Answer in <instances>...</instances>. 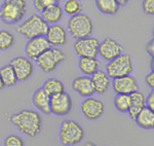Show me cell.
<instances>
[{"mask_svg": "<svg viewBox=\"0 0 154 146\" xmlns=\"http://www.w3.org/2000/svg\"><path fill=\"white\" fill-rule=\"evenodd\" d=\"M9 122L28 137H35L42 130L41 115L32 109H23L14 113L9 117Z\"/></svg>", "mask_w": 154, "mask_h": 146, "instance_id": "cell-1", "label": "cell"}, {"mask_svg": "<svg viewBox=\"0 0 154 146\" xmlns=\"http://www.w3.org/2000/svg\"><path fill=\"white\" fill-rule=\"evenodd\" d=\"M26 12V0H3L0 5V20L7 25L18 24Z\"/></svg>", "mask_w": 154, "mask_h": 146, "instance_id": "cell-2", "label": "cell"}, {"mask_svg": "<svg viewBox=\"0 0 154 146\" xmlns=\"http://www.w3.org/2000/svg\"><path fill=\"white\" fill-rule=\"evenodd\" d=\"M85 133L84 129L76 120H63L59 129V139L65 146H74L79 144L83 139Z\"/></svg>", "mask_w": 154, "mask_h": 146, "instance_id": "cell-3", "label": "cell"}, {"mask_svg": "<svg viewBox=\"0 0 154 146\" xmlns=\"http://www.w3.org/2000/svg\"><path fill=\"white\" fill-rule=\"evenodd\" d=\"M67 31L74 39H81L84 37L91 36L94 32L93 20L88 14L84 12H80L76 16L70 17L68 21Z\"/></svg>", "mask_w": 154, "mask_h": 146, "instance_id": "cell-4", "label": "cell"}, {"mask_svg": "<svg viewBox=\"0 0 154 146\" xmlns=\"http://www.w3.org/2000/svg\"><path fill=\"white\" fill-rule=\"evenodd\" d=\"M49 25L38 14H34L25 20L17 28V31L26 38H34L37 36H45Z\"/></svg>", "mask_w": 154, "mask_h": 146, "instance_id": "cell-5", "label": "cell"}, {"mask_svg": "<svg viewBox=\"0 0 154 146\" xmlns=\"http://www.w3.org/2000/svg\"><path fill=\"white\" fill-rule=\"evenodd\" d=\"M105 69V72L111 79L128 75L134 71L133 59L128 54L122 53L121 55L114 58L113 60L109 61Z\"/></svg>", "mask_w": 154, "mask_h": 146, "instance_id": "cell-6", "label": "cell"}, {"mask_svg": "<svg viewBox=\"0 0 154 146\" xmlns=\"http://www.w3.org/2000/svg\"><path fill=\"white\" fill-rule=\"evenodd\" d=\"M66 60V55L61 48L51 46L36 59V64L43 72L48 73Z\"/></svg>", "mask_w": 154, "mask_h": 146, "instance_id": "cell-7", "label": "cell"}, {"mask_svg": "<svg viewBox=\"0 0 154 146\" xmlns=\"http://www.w3.org/2000/svg\"><path fill=\"white\" fill-rule=\"evenodd\" d=\"M100 40L94 36L84 37L81 39H76L73 44V48L78 57H91L97 58L99 51Z\"/></svg>", "mask_w": 154, "mask_h": 146, "instance_id": "cell-8", "label": "cell"}, {"mask_svg": "<svg viewBox=\"0 0 154 146\" xmlns=\"http://www.w3.org/2000/svg\"><path fill=\"white\" fill-rule=\"evenodd\" d=\"M11 66L14 71L18 82H25L31 77L34 71V65L32 60L27 57L18 56L11 61Z\"/></svg>", "mask_w": 154, "mask_h": 146, "instance_id": "cell-9", "label": "cell"}, {"mask_svg": "<svg viewBox=\"0 0 154 146\" xmlns=\"http://www.w3.org/2000/svg\"><path fill=\"white\" fill-rule=\"evenodd\" d=\"M80 111L82 115L88 120H97L104 114L105 105L100 99L88 97L81 102Z\"/></svg>", "mask_w": 154, "mask_h": 146, "instance_id": "cell-10", "label": "cell"}, {"mask_svg": "<svg viewBox=\"0 0 154 146\" xmlns=\"http://www.w3.org/2000/svg\"><path fill=\"white\" fill-rule=\"evenodd\" d=\"M51 48V45L45 36H37L28 39V41L25 44V54L30 60L35 61L41 54H43Z\"/></svg>", "mask_w": 154, "mask_h": 146, "instance_id": "cell-11", "label": "cell"}, {"mask_svg": "<svg viewBox=\"0 0 154 146\" xmlns=\"http://www.w3.org/2000/svg\"><path fill=\"white\" fill-rule=\"evenodd\" d=\"M122 53L123 46L116 39L107 37L103 41H100L98 55H100L103 60L109 62L119 55H121Z\"/></svg>", "mask_w": 154, "mask_h": 146, "instance_id": "cell-12", "label": "cell"}, {"mask_svg": "<svg viewBox=\"0 0 154 146\" xmlns=\"http://www.w3.org/2000/svg\"><path fill=\"white\" fill-rule=\"evenodd\" d=\"M51 113L57 116H65L72 109V99L68 93L64 92L57 96L51 97L49 102Z\"/></svg>", "mask_w": 154, "mask_h": 146, "instance_id": "cell-13", "label": "cell"}, {"mask_svg": "<svg viewBox=\"0 0 154 146\" xmlns=\"http://www.w3.org/2000/svg\"><path fill=\"white\" fill-rule=\"evenodd\" d=\"M111 85L116 94H123V95H130L139 90L138 81L131 74L112 79Z\"/></svg>", "mask_w": 154, "mask_h": 146, "instance_id": "cell-14", "label": "cell"}, {"mask_svg": "<svg viewBox=\"0 0 154 146\" xmlns=\"http://www.w3.org/2000/svg\"><path fill=\"white\" fill-rule=\"evenodd\" d=\"M45 37L51 46L60 48V46L65 45L68 41V31L61 24L49 25Z\"/></svg>", "mask_w": 154, "mask_h": 146, "instance_id": "cell-15", "label": "cell"}, {"mask_svg": "<svg viewBox=\"0 0 154 146\" xmlns=\"http://www.w3.org/2000/svg\"><path fill=\"white\" fill-rule=\"evenodd\" d=\"M72 89L83 98L93 97L95 94L91 76L82 75L74 78L72 81Z\"/></svg>", "mask_w": 154, "mask_h": 146, "instance_id": "cell-16", "label": "cell"}, {"mask_svg": "<svg viewBox=\"0 0 154 146\" xmlns=\"http://www.w3.org/2000/svg\"><path fill=\"white\" fill-rule=\"evenodd\" d=\"M91 79L94 86V90H95V93L100 94V95L108 92V90L111 86V81H112V79L108 76V74L105 71L100 70V69L98 71H96L91 76Z\"/></svg>", "mask_w": 154, "mask_h": 146, "instance_id": "cell-17", "label": "cell"}, {"mask_svg": "<svg viewBox=\"0 0 154 146\" xmlns=\"http://www.w3.org/2000/svg\"><path fill=\"white\" fill-rule=\"evenodd\" d=\"M49 102H51V97L42 90V88L37 89L32 95V103H33V105L43 114H51Z\"/></svg>", "mask_w": 154, "mask_h": 146, "instance_id": "cell-18", "label": "cell"}, {"mask_svg": "<svg viewBox=\"0 0 154 146\" xmlns=\"http://www.w3.org/2000/svg\"><path fill=\"white\" fill-rule=\"evenodd\" d=\"M146 107L145 105V95L140 91H136L130 94V108H128V115L131 118H135L136 115Z\"/></svg>", "mask_w": 154, "mask_h": 146, "instance_id": "cell-19", "label": "cell"}, {"mask_svg": "<svg viewBox=\"0 0 154 146\" xmlns=\"http://www.w3.org/2000/svg\"><path fill=\"white\" fill-rule=\"evenodd\" d=\"M40 16L48 25H54V24H59L62 21L64 12L63 9H62V6L59 3H57L44 9L41 12Z\"/></svg>", "mask_w": 154, "mask_h": 146, "instance_id": "cell-20", "label": "cell"}, {"mask_svg": "<svg viewBox=\"0 0 154 146\" xmlns=\"http://www.w3.org/2000/svg\"><path fill=\"white\" fill-rule=\"evenodd\" d=\"M134 120L140 128L145 130H152L154 128V111L144 107Z\"/></svg>", "mask_w": 154, "mask_h": 146, "instance_id": "cell-21", "label": "cell"}, {"mask_svg": "<svg viewBox=\"0 0 154 146\" xmlns=\"http://www.w3.org/2000/svg\"><path fill=\"white\" fill-rule=\"evenodd\" d=\"M100 62L98 58H91V57H81L78 61V68L84 75L91 76L96 71L99 70Z\"/></svg>", "mask_w": 154, "mask_h": 146, "instance_id": "cell-22", "label": "cell"}, {"mask_svg": "<svg viewBox=\"0 0 154 146\" xmlns=\"http://www.w3.org/2000/svg\"><path fill=\"white\" fill-rule=\"evenodd\" d=\"M42 90L45 92L49 97H54L59 94H62L65 92V85L61 79L51 77L48 78L42 85Z\"/></svg>", "mask_w": 154, "mask_h": 146, "instance_id": "cell-23", "label": "cell"}, {"mask_svg": "<svg viewBox=\"0 0 154 146\" xmlns=\"http://www.w3.org/2000/svg\"><path fill=\"white\" fill-rule=\"evenodd\" d=\"M95 3L99 11L108 16L116 14L120 8L115 0H95Z\"/></svg>", "mask_w": 154, "mask_h": 146, "instance_id": "cell-24", "label": "cell"}, {"mask_svg": "<svg viewBox=\"0 0 154 146\" xmlns=\"http://www.w3.org/2000/svg\"><path fill=\"white\" fill-rule=\"evenodd\" d=\"M0 77L2 79L4 86H7V88H11L18 83V79L11 64H5L2 67H0Z\"/></svg>", "mask_w": 154, "mask_h": 146, "instance_id": "cell-25", "label": "cell"}, {"mask_svg": "<svg viewBox=\"0 0 154 146\" xmlns=\"http://www.w3.org/2000/svg\"><path fill=\"white\" fill-rule=\"evenodd\" d=\"M83 8V4L81 0H65L62 5L63 12L69 17H73L80 14Z\"/></svg>", "mask_w": 154, "mask_h": 146, "instance_id": "cell-26", "label": "cell"}, {"mask_svg": "<svg viewBox=\"0 0 154 146\" xmlns=\"http://www.w3.org/2000/svg\"><path fill=\"white\" fill-rule=\"evenodd\" d=\"M14 35L11 31L2 29L0 30V51H8L14 43Z\"/></svg>", "mask_w": 154, "mask_h": 146, "instance_id": "cell-27", "label": "cell"}, {"mask_svg": "<svg viewBox=\"0 0 154 146\" xmlns=\"http://www.w3.org/2000/svg\"><path fill=\"white\" fill-rule=\"evenodd\" d=\"M114 107L120 113H128L130 108V95H123V94H116L114 98Z\"/></svg>", "mask_w": 154, "mask_h": 146, "instance_id": "cell-28", "label": "cell"}, {"mask_svg": "<svg viewBox=\"0 0 154 146\" xmlns=\"http://www.w3.org/2000/svg\"><path fill=\"white\" fill-rule=\"evenodd\" d=\"M59 1L60 0H32V3H33L34 8L41 14L45 8H48L51 5H54V4L59 3Z\"/></svg>", "mask_w": 154, "mask_h": 146, "instance_id": "cell-29", "label": "cell"}, {"mask_svg": "<svg viewBox=\"0 0 154 146\" xmlns=\"http://www.w3.org/2000/svg\"><path fill=\"white\" fill-rule=\"evenodd\" d=\"M4 146H25L24 140L18 135H8L4 139Z\"/></svg>", "mask_w": 154, "mask_h": 146, "instance_id": "cell-30", "label": "cell"}, {"mask_svg": "<svg viewBox=\"0 0 154 146\" xmlns=\"http://www.w3.org/2000/svg\"><path fill=\"white\" fill-rule=\"evenodd\" d=\"M142 9L146 14L153 16L154 14V0H143Z\"/></svg>", "mask_w": 154, "mask_h": 146, "instance_id": "cell-31", "label": "cell"}, {"mask_svg": "<svg viewBox=\"0 0 154 146\" xmlns=\"http://www.w3.org/2000/svg\"><path fill=\"white\" fill-rule=\"evenodd\" d=\"M145 105L147 108L154 111V92L153 91H151L150 93L148 94L147 97H145Z\"/></svg>", "mask_w": 154, "mask_h": 146, "instance_id": "cell-32", "label": "cell"}, {"mask_svg": "<svg viewBox=\"0 0 154 146\" xmlns=\"http://www.w3.org/2000/svg\"><path fill=\"white\" fill-rule=\"evenodd\" d=\"M145 81L151 90L154 89V71H150L145 77Z\"/></svg>", "mask_w": 154, "mask_h": 146, "instance_id": "cell-33", "label": "cell"}, {"mask_svg": "<svg viewBox=\"0 0 154 146\" xmlns=\"http://www.w3.org/2000/svg\"><path fill=\"white\" fill-rule=\"evenodd\" d=\"M146 51H147L148 55L151 57V59H153V57H154V39L153 38L146 44Z\"/></svg>", "mask_w": 154, "mask_h": 146, "instance_id": "cell-34", "label": "cell"}, {"mask_svg": "<svg viewBox=\"0 0 154 146\" xmlns=\"http://www.w3.org/2000/svg\"><path fill=\"white\" fill-rule=\"evenodd\" d=\"M115 1L117 2L119 6H125L128 4V2L130 1V0H115Z\"/></svg>", "mask_w": 154, "mask_h": 146, "instance_id": "cell-35", "label": "cell"}, {"mask_svg": "<svg viewBox=\"0 0 154 146\" xmlns=\"http://www.w3.org/2000/svg\"><path fill=\"white\" fill-rule=\"evenodd\" d=\"M4 88H5V86H4L3 82H2V79H1V77H0V91H2Z\"/></svg>", "mask_w": 154, "mask_h": 146, "instance_id": "cell-36", "label": "cell"}, {"mask_svg": "<svg viewBox=\"0 0 154 146\" xmlns=\"http://www.w3.org/2000/svg\"><path fill=\"white\" fill-rule=\"evenodd\" d=\"M85 146H97L95 143H93V142H91V141H89V142H86L85 143Z\"/></svg>", "mask_w": 154, "mask_h": 146, "instance_id": "cell-37", "label": "cell"}]
</instances>
